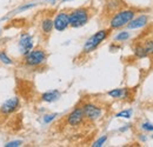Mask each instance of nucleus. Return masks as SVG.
Instances as JSON below:
<instances>
[{
    "instance_id": "18",
    "label": "nucleus",
    "mask_w": 153,
    "mask_h": 147,
    "mask_svg": "<svg viewBox=\"0 0 153 147\" xmlns=\"http://www.w3.org/2000/svg\"><path fill=\"white\" fill-rule=\"evenodd\" d=\"M143 46H144V48H145L147 55H149V56H153V38L152 39H147V40L143 44Z\"/></svg>"
},
{
    "instance_id": "15",
    "label": "nucleus",
    "mask_w": 153,
    "mask_h": 147,
    "mask_svg": "<svg viewBox=\"0 0 153 147\" xmlns=\"http://www.w3.org/2000/svg\"><path fill=\"white\" fill-rule=\"evenodd\" d=\"M121 5H123L121 0H108L106 2V7H107V10L110 12H117V11H119V8L121 7Z\"/></svg>"
},
{
    "instance_id": "21",
    "label": "nucleus",
    "mask_w": 153,
    "mask_h": 147,
    "mask_svg": "<svg viewBox=\"0 0 153 147\" xmlns=\"http://www.w3.org/2000/svg\"><path fill=\"white\" fill-rule=\"evenodd\" d=\"M106 141H107V135H102V137H100L98 140H96V141L92 144V147H101V146H104Z\"/></svg>"
},
{
    "instance_id": "23",
    "label": "nucleus",
    "mask_w": 153,
    "mask_h": 147,
    "mask_svg": "<svg viewBox=\"0 0 153 147\" xmlns=\"http://www.w3.org/2000/svg\"><path fill=\"white\" fill-rule=\"evenodd\" d=\"M22 145V141L21 140H13V141H10V143H7L5 147H19Z\"/></svg>"
},
{
    "instance_id": "25",
    "label": "nucleus",
    "mask_w": 153,
    "mask_h": 147,
    "mask_svg": "<svg viewBox=\"0 0 153 147\" xmlns=\"http://www.w3.org/2000/svg\"><path fill=\"white\" fill-rule=\"evenodd\" d=\"M138 138H139V140H140L141 143H145V141L147 140V137H146L145 134H139V137H138Z\"/></svg>"
},
{
    "instance_id": "7",
    "label": "nucleus",
    "mask_w": 153,
    "mask_h": 147,
    "mask_svg": "<svg viewBox=\"0 0 153 147\" xmlns=\"http://www.w3.org/2000/svg\"><path fill=\"white\" fill-rule=\"evenodd\" d=\"M53 24H54V30L57 32H64L70 27V18H68V13L65 11L58 12L56 17L53 19Z\"/></svg>"
},
{
    "instance_id": "13",
    "label": "nucleus",
    "mask_w": 153,
    "mask_h": 147,
    "mask_svg": "<svg viewBox=\"0 0 153 147\" xmlns=\"http://www.w3.org/2000/svg\"><path fill=\"white\" fill-rule=\"evenodd\" d=\"M107 95L112 99H126L128 98V88H114L108 91Z\"/></svg>"
},
{
    "instance_id": "8",
    "label": "nucleus",
    "mask_w": 153,
    "mask_h": 147,
    "mask_svg": "<svg viewBox=\"0 0 153 147\" xmlns=\"http://www.w3.org/2000/svg\"><path fill=\"white\" fill-rule=\"evenodd\" d=\"M19 107H20L19 98H17V97L10 98L8 100H6V101L1 105V107H0V114H1V115H5V117L11 115V114H13L16 111L19 110Z\"/></svg>"
},
{
    "instance_id": "4",
    "label": "nucleus",
    "mask_w": 153,
    "mask_h": 147,
    "mask_svg": "<svg viewBox=\"0 0 153 147\" xmlns=\"http://www.w3.org/2000/svg\"><path fill=\"white\" fill-rule=\"evenodd\" d=\"M47 60V53L44 48H33L31 52L24 55V64L27 67H39Z\"/></svg>"
},
{
    "instance_id": "22",
    "label": "nucleus",
    "mask_w": 153,
    "mask_h": 147,
    "mask_svg": "<svg viewBox=\"0 0 153 147\" xmlns=\"http://www.w3.org/2000/svg\"><path fill=\"white\" fill-rule=\"evenodd\" d=\"M140 128L145 132H153V124H151L150 121H145L140 125Z\"/></svg>"
},
{
    "instance_id": "30",
    "label": "nucleus",
    "mask_w": 153,
    "mask_h": 147,
    "mask_svg": "<svg viewBox=\"0 0 153 147\" xmlns=\"http://www.w3.org/2000/svg\"><path fill=\"white\" fill-rule=\"evenodd\" d=\"M151 138H152V139H153V134H152V135H151Z\"/></svg>"
},
{
    "instance_id": "27",
    "label": "nucleus",
    "mask_w": 153,
    "mask_h": 147,
    "mask_svg": "<svg viewBox=\"0 0 153 147\" xmlns=\"http://www.w3.org/2000/svg\"><path fill=\"white\" fill-rule=\"evenodd\" d=\"M127 129H130V125H125L124 127H121V128H119V132H120V133H124V132H126Z\"/></svg>"
},
{
    "instance_id": "26",
    "label": "nucleus",
    "mask_w": 153,
    "mask_h": 147,
    "mask_svg": "<svg viewBox=\"0 0 153 147\" xmlns=\"http://www.w3.org/2000/svg\"><path fill=\"white\" fill-rule=\"evenodd\" d=\"M119 48H120V46L115 45V42H114V44H112V45L110 46V50H111V51H113V52H115V51H117V50H119Z\"/></svg>"
},
{
    "instance_id": "14",
    "label": "nucleus",
    "mask_w": 153,
    "mask_h": 147,
    "mask_svg": "<svg viewBox=\"0 0 153 147\" xmlns=\"http://www.w3.org/2000/svg\"><path fill=\"white\" fill-rule=\"evenodd\" d=\"M131 38V33L128 31H120L114 36V42H125Z\"/></svg>"
},
{
    "instance_id": "5",
    "label": "nucleus",
    "mask_w": 153,
    "mask_h": 147,
    "mask_svg": "<svg viewBox=\"0 0 153 147\" xmlns=\"http://www.w3.org/2000/svg\"><path fill=\"white\" fill-rule=\"evenodd\" d=\"M81 108L84 111L85 119L88 121H97L102 117V108L93 102H86L81 106Z\"/></svg>"
},
{
    "instance_id": "24",
    "label": "nucleus",
    "mask_w": 153,
    "mask_h": 147,
    "mask_svg": "<svg viewBox=\"0 0 153 147\" xmlns=\"http://www.w3.org/2000/svg\"><path fill=\"white\" fill-rule=\"evenodd\" d=\"M34 6H37V4H27V5H24V6H21L19 10V12H24V11H27V10H30V8H33Z\"/></svg>"
},
{
    "instance_id": "1",
    "label": "nucleus",
    "mask_w": 153,
    "mask_h": 147,
    "mask_svg": "<svg viewBox=\"0 0 153 147\" xmlns=\"http://www.w3.org/2000/svg\"><path fill=\"white\" fill-rule=\"evenodd\" d=\"M137 16V12L132 8H125V10H119L117 11L112 18L110 19L108 22V28L112 30H120L123 27H126L127 24Z\"/></svg>"
},
{
    "instance_id": "29",
    "label": "nucleus",
    "mask_w": 153,
    "mask_h": 147,
    "mask_svg": "<svg viewBox=\"0 0 153 147\" xmlns=\"http://www.w3.org/2000/svg\"><path fill=\"white\" fill-rule=\"evenodd\" d=\"M62 2H66V1H72V0H61Z\"/></svg>"
},
{
    "instance_id": "10",
    "label": "nucleus",
    "mask_w": 153,
    "mask_h": 147,
    "mask_svg": "<svg viewBox=\"0 0 153 147\" xmlns=\"http://www.w3.org/2000/svg\"><path fill=\"white\" fill-rule=\"evenodd\" d=\"M149 21H150V18H149V16H146V14H140V16H135L128 24H127V30H130V31H132V30H139V28H143V27H145L147 24H149Z\"/></svg>"
},
{
    "instance_id": "17",
    "label": "nucleus",
    "mask_w": 153,
    "mask_h": 147,
    "mask_svg": "<svg viewBox=\"0 0 153 147\" xmlns=\"http://www.w3.org/2000/svg\"><path fill=\"white\" fill-rule=\"evenodd\" d=\"M133 115V110L132 108H127V110H124L119 113L115 114V118H123V119H131Z\"/></svg>"
},
{
    "instance_id": "19",
    "label": "nucleus",
    "mask_w": 153,
    "mask_h": 147,
    "mask_svg": "<svg viewBox=\"0 0 153 147\" xmlns=\"http://www.w3.org/2000/svg\"><path fill=\"white\" fill-rule=\"evenodd\" d=\"M0 61L4 65H12L13 64V60L7 55V53L5 51H0Z\"/></svg>"
},
{
    "instance_id": "6",
    "label": "nucleus",
    "mask_w": 153,
    "mask_h": 147,
    "mask_svg": "<svg viewBox=\"0 0 153 147\" xmlns=\"http://www.w3.org/2000/svg\"><path fill=\"white\" fill-rule=\"evenodd\" d=\"M34 48V40L33 37L28 33H22L19 38V41H18V50H19V53L22 56L26 55L28 52H31L32 50Z\"/></svg>"
},
{
    "instance_id": "9",
    "label": "nucleus",
    "mask_w": 153,
    "mask_h": 147,
    "mask_svg": "<svg viewBox=\"0 0 153 147\" xmlns=\"http://www.w3.org/2000/svg\"><path fill=\"white\" fill-rule=\"evenodd\" d=\"M84 120H85V115H84V111H82L81 107L74 108L66 118L67 125L72 126V127H76V126L81 125L84 122Z\"/></svg>"
},
{
    "instance_id": "2",
    "label": "nucleus",
    "mask_w": 153,
    "mask_h": 147,
    "mask_svg": "<svg viewBox=\"0 0 153 147\" xmlns=\"http://www.w3.org/2000/svg\"><path fill=\"white\" fill-rule=\"evenodd\" d=\"M110 33H111L110 28H104V30H100V31L96 32L93 36H91L85 41L84 47H82V53L88 54V53L94 52L97 48L108 38Z\"/></svg>"
},
{
    "instance_id": "16",
    "label": "nucleus",
    "mask_w": 153,
    "mask_h": 147,
    "mask_svg": "<svg viewBox=\"0 0 153 147\" xmlns=\"http://www.w3.org/2000/svg\"><path fill=\"white\" fill-rule=\"evenodd\" d=\"M133 53L135 55V58H138V59H145V58H147L149 55L146 53V51H145V48H144V46H143V44L141 45H137L135 47L133 48Z\"/></svg>"
},
{
    "instance_id": "11",
    "label": "nucleus",
    "mask_w": 153,
    "mask_h": 147,
    "mask_svg": "<svg viewBox=\"0 0 153 147\" xmlns=\"http://www.w3.org/2000/svg\"><path fill=\"white\" fill-rule=\"evenodd\" d=\"M61 97V93L59 92L58 90H52V91H48V92H45L41 94V101L44 102H48V104H52V102H56L57 100L60 99Z\"/></svg>"
},
{
    "instance_id": "28",
    "label": "nucleus",
    "mask_w": 153,
    "mask_h": 147,
    "mask_svg": "<svg viewBox=\"0 0 153 147\" xmlns=\"http://www.w3.org/2000/svg\"><path fill=\"white\" fill-rule=\"evenodd\" d=\"M46 1H47V2H50V4H52V5H54L58 0H46Z\"/></svg>"
},
{
    "instance_id": "20",
    "label": "nucleus",
    "mask_w": 153,
    "mask_h": 147,
    "mask_svg": "<svg viewBox=\"0 0 153 147\" xmlns=\"http://www.w3.org/2000/svg\"><path fill=\"white\" fill-rule=\"evenodd\" d=\"M58 117L57 113H52V114H45L44 117H42V121H44V124H51L56 118Z\"/></svg>"
},
{
    "instance_id": "12",
    "label": "nucleus",
    "mask_w": 153,
    "mask_h": 147,
    "mask_svg": "<svg viewBox=\"0 0 153 147\" xmlns=\"http://www.w3.org/2000/svg\"><path fill=\"white\" fill-rule=\"evenodd\" d=\"M40 28L44 34L48 36L52 33V31L54 30V24H53V19L50 18V17H46L41 20L40 22Z\"/></svg>"
},
{
    "instance_id": "3",
    "label": "nucleus",
    "mask_w": 153,
    "mask_h": 147,
    "mask_svg": "<svg viewBox=\"0 0 153 147\" xmlns=\"http://www.w3.org/2000/svg\"><path fill=\"white\" fill-rule=\"evenodd\" d=\"M70 18V27L72 28H80L85 26L90 20V11L86 7H79L68 13Z\"/></svg>"
}]
</instances>
